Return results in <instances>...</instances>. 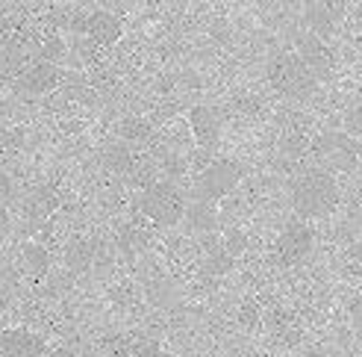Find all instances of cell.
<instances>
[{"label":"cell","mask_w":362,"mask_h":357,"mask_svg":"<svg viewBox=\"0 0 362 357\" xmlns=\"http://www.w3.org/2000/svg\"><path fill=\"white\" fill-rule=\"evenodd\" d=\"M336 204H339V186L327 169L303 171L292 186V207L300 219L327 216V212L336 210Z\"/></svg>","instance_id":"obj_1"},{"label":"cell","mask_w":362,"mask_h":357,"mask_svg":"<svg viewBox=\"0 0 362 357\" xmlns=\"http://www.w3.org/2000/svg\"><path fill=\"white\" fill-rule=\"evenodd\" d=\"M268 83L286 98H306L318 86L315 71L300 60V53H277L268 65Z\"/></svg>","instance_id":"obj_2"},{"label":"cell","mask_w":362,"mask_h":357,"mask_svg":"<svg viewBox=\"0 0 362 357\" xmlns=\"http://www.w3.org/2000/svg\"><path fill=\"white\" fill-rule=\"evenodd\" d=\"M139 210L144 212L148 219H153L156 225H177L180 219L189 212V201H186V195L180 192L174 183L168 181H159V183H148L141 189L139 195Z\"/></svg>","instance_id":"obj_3"},{"label":"cell","mask_w":362,"mask_h":357,"mask_svg":"<svg viewBox=\"0 0 362 357\" xmlns=\"http://www.w3.org/2000/svg\"><path fill=\"white\" fill-rule=\"evenodd\" d=\"M242 177V169L236 163H227V159H221V163H212L201 171V177L194 181V189H192V198L194 204H209L218 201L221 195H227L233 186L239 183Z\"/></svg>","instance_id":"obj_4"},{"label":"cell","mask_w":362,"mask_h":357,"mask_svg":"<svg viewBox=\"0 0 362 357\" xmlns=\"http://www.w3.org/2000/svg\"><path fill=\"white\" fill-rule=\"evenodd\" d=\"M310 251H313V230L306 227L303 222L286 225V230L280 234V242H277L280 266H295V263H300Z\"/></svg>","instance_id":"obj_5"},{"label":"cell","mask_w":362,"mask_h":357,"mask_svg":"<svg viewBox=\"0 0 362 357\" xmlns=\"http://www.w3.org/2000/svg\"><path fill=\"white\" fill-rule=\"evenodd\" d=\"M189 121H192V133L197 139V145L206 151H215V145L221 139V115L212 106H194L189 113Z\"/></svg>","instance_id":"obj_6"},{"label":"cell","mask_w":362,"mask_h":357,"mask_svg":"<svg viewBox=\"0 0 362 357\" xmlns=\"http://www.w3.org/2000/svg\"><path fill=\"white\" fill-rule=\"evenodd\" d=\"M45 340L33 331H4L0 334V354L4 357H42Z\"/></svg>","instance_id":"obj_7"},{"label":"cell","mask_w":362,"mask_h":357,"mask_svg":"<svg viewBox=\"0 0 362 357\" xmlns=\"http://www.w3.org/2000/svg\"><path fill=\"white\" fill-rule=\"evenodd\" d=\"M74 30L80 33H88L92 39L103 42V45H112L118 35H121V24H118V18L110 15V12H95V15H80L74 18Z\"/></svg>","instance_id":"obj_8"},{"label":"cell","mask_w":362,"mask_h":357,"mask_svg":"<svg viewBox=\"0 0 362 357\" xmlns=\"http://www.w3.org/2000/svg\"><path fill=\"white\" fill-rule=\"evenodd\" d=\"M315 151L324 154V157H330L336 166H351L354 157H356V145H354L348 136H341V133L321 136V139L315 142Z\"/></svg>","instance_id":"obj_9"},{"label":"cell","mask_w":362,"mask_h":357,"mask_svg":"<svg viewBox=\"0 0 362 357\" xmlns=\"http://www.w3.org/2000/svg\"><path fill=\"white\" fill-rule=\"evenodd\" d=\"M57 80H59V68L53 62H39L21 77V89H27V92H33V95H42V92H47V89L57 86Z\"/></svg>","instance_id":"obj_10"},{"label":"cell","mask_w":362,"mask_h":357,"mask_svg":"<svg viewBox=\"0 0 362 357\" xmlns=\"http://www.w3.org/2000/svg\"><path fill=\"white\" fill-rule=\"evenodd\" d=\"M300 60L315 71V77H327L330 71V53L324 50V45L318 42V35H303L300 39Z\"/></svg>","instance_id":"obj_11"},{"label":"cell","mask_w":362,"mask_h":357,"mask_svg":"<svg viewBox=\"0 0 362 357\" xmlns=\"http://www.w3.org/2000/svg\"><path fill=\"white\" fill-rule=\"evenodd\" d=\"M103 163L110 171H118V174H127L133 169V157H130V148L127 145H110L103 154Z\"/></svg>","instance_id":"obj_12"},{"label":"cell","mask_w":362,"mask_h":357,"mask_svg":"<svg viewBox=\"0 0 362 357\" xmlns=\"http://www.w3.org/2000/svg\"><path fill=\"white\" fill-rule=\"evenodd\" d=\"M88 263H92V245L88 242H74L68 248V266H74V269H86Z\"/></svg>","instance_id":"obj_13"},{"label":"cell","mask_w":362,"mask_h":357,"mask_svg":"<svg viewBox=\"0 0 362 357\" xmlns=\"http://www.w3.org/2000/svg\"><path fill=\"white\" fill-rule=\"evenodd\" d=\"M0 234H6V212L0 210Z\"/></svg>","instance_id":"obj_14"},{"label":"cell","mask_w":362,"mask_h":357,"mask_svg":"<svg viewBox=\"0 0 362 357\" xmlns=\"http://www.w3.org/2000/svg\"><path fill=\"white\" fill-rule=\"evenodd\" d=\"M4 307H6V298H4V295H0V313H4Z\"/></svg>","instance_id":"obj_15"}]
</instances>
